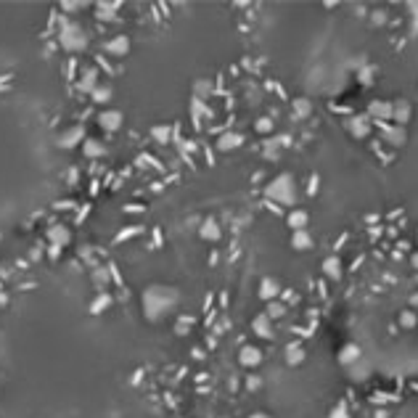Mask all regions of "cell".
Instances as JSON below:
<instances>
[{"mask_svg":"<svg viewBox=\"0 0 418 418\" xmlns=\"http://www.w3.org/2000/svg\"><path fill=\"white\" fill-rule=\"evenodd\" d=\"M307 220H310V214H307L304 209L289 212V225H291L294 230H304V228H307Z\"/></svg>","mask_w":418,"mask_h":418,"instance_id":"20","label":"cell"},{"mask_svg":"<svg viewBox=\"0 0 418 418\" xmlns=\"http://www.w3.org/2000/svg\"><path fill=\"white\" fill-rule=\"evenodd\" d=\"M257 130H259V133H270V130H273L270 119H259V122H257Z\"/></svg>","mask_w":418,"mask_h":418,"instance_id":"34","label":"cell"},{"mask_svg":"<svg viewBox=\"0 0 418 418\" xmlns=\"http://www.w3.org/2000/svg\"><path fill=\"white\" fill-rule=\"evenodd\" d=\"M103 51L109 53V56H114V58L127 56V51H130V37H127V35H114V37H109V40L103 42Z\"/></svg>","mask_w":418,"mask_h":418,"instance_id":"7","label":"cell"},{"mask_svg":"<svg viewBox=\"0 0 418 418\" xmlns=\"http://www.w3.org/2000/svg\"><path fill=\"white\" fill-rule=\"evenodd\" d=\"M58 45L64 51H69V53L85 51V45H87L85 29L77 24V21H64V24H61V32H58Z\"/></svg>","mask_w":418,"mask_h":418,"instance_id":"2","label":"cell"},{"mask_svg":"<svg viewBox=\"0 0 418 418\" xmlns=\"http://www.w3.org/2000/svg\"><path fill=\"white\" fill-rule=\"evenodd\" d=\"M268 196L273 201H281V204H294V178L291 175H278L270 183Z\"/></svg>","mask_w":418,"mask_h":418,"instance_id":"3","label":"cell"},{"mask_svg":"<svg viewBox=\"0 0 418 418\" xmlns=\"http://www.w3.org/2000/svg\"><path fill=\"white\" fill-rule=\"evenodd\" d=\"M61 8L64 11H80V8H85V3H61Z\"/></svg>","mask_w":418,"mask_h":418,"instance_id":"35","label":"cell"},{"mask_svg":"<svg viewBox=\"0 0 418 418\" xmlns=\"http://www.w3.org/2000/svg\"><path fill=\"white\" fill-rule=\"evenodd\" d=\"M48 241H51V246L64 249V246L72 241V230H69L67 225H51V228H48Z\"/></svg>","mask_w":418,"mask_h":418,"instance_id":"9","label":"cell"},{"mask_svg":"<svg viewBox=\"0 0 418 418\" xmlns=\"http://www.w3.org/2000/svg\"><path fill=\"white\" fill-rule=\"evenodd\" d=\"M109 304H112V294L101 291L98 297H96V299L90 302V315H101V313H103V310L109 307Z\"/></svg>","mask_w":418,"mask_h":418,"instance_id":"19","label":"cell"},{"mask_svg":"<svg viewBox=\"0 0 418 418\" xmlns=\"http://www.w3.org/2000/svg\"><path fill=\"white\" fill-rule=\"evenodd\" d=\"M122 125H125V114L119 109H103L98 114V127L106 130V133H117Z\"/></svg>","mask_w":418,"mask_h":418,"instance_id":"5","label":"cell"},{"mask_svg":"<svg viewBox=\"0 0 418 418\" xmlns=\"http://www.w3.org/2000/svg\"><path fill=\"white\" fill-rule=\"evenodd\" d=\"M259 386H262V379H259V376H254V373H252V376H246V389L257 392Z\"/></svg>","mask_w":418,"mask_h":418,"instance_id":"29","label":"cell"},{"mask_svg":"<svg viewBox=\"0 0 418 418\" xmlns=\"http://www.w3.org/2000/svg\"><path fill=\"white\" fill-rule=\"evenodd\" d=\"M265 313H268L270 320H278V318H283V315H286V304H283V302H278V299H273V302H268V310H265Z\"/></svg>","mask_w":418,"mask_h":418,"instance_id":"24","label":"cell"},{"mask_svg":"<svg viewBox=\"0 0 418 418\" xmlns=\"http://www.w3.org/2000/svg\"><path fill=\"white\" fill-rule=\"evenodd\" d=\"M119 8V3H98V13H101V19H114L112 13Z\"/></svg>","mask_w":418,"mask_h":418,"instance_id":"28","label":"cell"},{"mask_svg":"<svg viewBox=\"0 0 418 418\" xmlns=\"http://www.w3.org/2000/svg\"><path fill=\"white\" fill-rule=\"evenodd\" d=\"M169 138H172V130H169V125H153L151 127V141L153 143H169Z\"/></svg>","mask_w":418,"mask_h":418,"instance_id":"18","label":"cell"},{"mask_svg":"<svg viewBox=\"0 0 418 418\" xmlns=\"http://www.w3.org/2000/svg\"><path fill=\"white\" fill-rule=\"evenodd\" d=\"M101 85V74H98V67H82V72H80V80H77V87H80L82 93H90L96 90Z\"/></svg>","mask_w":418,"mask_h":418,"instance_id":"6","label":"cell"},{"mask_svg":"<svg viewBox=\"0 0 418 418\" xmlns=\"http://www.w3.org/2000/svg\"><path fill=\"white\" fill-rule=\"evenodd\" d=\"M80 143H85V127L82 125H69L56 135V146L58 148H77Z\"/></svg>","mask_w":418,"mask_h":418,"instance_id":"4","label":"cell"},{"mask_svg":"<svg viewBox=\"0 0 418 418\" xmlns=\"http://www.w3.org/2000/svg\"><path fill=\"white\" fill-rule=\"evenodd\" d=\"M370 114L379 117V119L392 117V103H370Z\"/></svg>","mask_w":418,"mask_h":418,"instance_id":"26","label":"cell"},{"mask_svg":"<svg viewBox=\"0 0 418 418\" xmlns=\"http://www.w3.org/2000/svg\"><path fill=\"white\" fill-rule=\"evenodd\" d=\"M238 363H241L244 368H257V365L262 363V349H259V347H252V344L241 347V352H238Z\"/></svg>","mask_w":418,"mask_h":418,"instance_id":"11","label":"cell"},{"mask_svg":"<svg viewBox=\"0 0 418 418\" xmlns=\"http://www.w3.org/2000/svg\"><path fill=\"white\" fill-rule=\"evenodd\" d=\"M384 138H386L389 143H402V141H405V133H402L400 127H386V130H384Z\"/></svg>","mask_w":418,"mask_h":418,"instance_id":"27","label":"cell"},{"mask_svg":"<svg viewBox=\"0 0 418 418\" xmlns=\"http://www.w3.org/2000/svg\"><path fill=\"white\" fill-rule=\"evenodd\" d=\"M373 72H376L373 67H365L363 74H360V82H363V85H370V82H373V80H370V77H373Z\"/></svg>","mask_w":418,"mask_h":418,"instance_id":"31","label":"cell"},{"mask_svg":"<svg viewBox=\"0 0 418 418\" xmlns=\"http://www.w3.org/2000/svg\"><path fill=\"white\" fill-rule=\"evenodd\" d=\"M392 117H394L397 122H408V119H410V103H408V101L394 103V106H392Z\"/></svg>","mask_w":418,"mask_h":418,"instance_id":"23","label":"cell"},{"mask_svg":"<svg viewBox=\"0 0 418 418\" xmlns=\"http://www.w3.org/2000/svg\"><path fill=\"white\" fill-rule=\"evenodd\" d=\"M323 273H326L328 278H339V275H342V259H339V257L323 259Z\"/></svg>","mask_w":418,"mask_h":418,"instance_id":"21","label":"cell"},{"mask_svg":"<svg viewBox=\"0 0 418 418\" xmlns=\"http://www.w3.org/2000/svg\"><path fill=\"white\" fill-rule=\"evenodd\" d=\"M313 236H310L307 233V228L304 230H294V236H291V246H294V249H297V252H307V249H313Z\"/></svg>","mask_w":418,"mask_h":418,"instance_id":"15","label":"cell"},{"mask_svg":"<svg viewBox=\"0 0 418 418\" xmlns=\"http://www.w3.org/2000/svg\"><path fill=\"white\" fill-rule=\"evenodd\" d=\"M241 143H244V138H241L238 133H225V135H220V138H217V148H220V151L238 148Z\"/></svg>","mask_w":418,"mask_h":418,"instance_id":"17","label":"cell"},{"mask_svg":"<svg viewBox=\"0 0 418 418\" xmlns=\"http://www.w3.org/2000/svg\"><path fill=\"white\" fill-rule=\"evenodd\" d=\"M376 418H386V410H376Z\"/></svg>","mask_w":418,"mask_h":418,"instance_id":"37","label":"cell"},{"mask_svg":"<svg viewBox=\"0 0 418 418\" xmlns=\"http://www.w3.org/2000/svg\"><path fill=\"white\" fill-rule=\"evenodd\" d=\"M294 106H297V114H299V117L310 114V103H307V98H299V101L294 103Z\"/></svg>","mask_w":418,"mask_h":418,"instance_id":"30","label":"cell"},{"mask_svg":"<svg viewBox=\"0 0 418 418\" xmlns=\"http://www.w3.org/2000/svg\"><path fill=\"white\" fill-rule=\"evenodd\" d=\"M252 331L259 336V339H273L275 331H273V320L268 318V313H259L254 320H252Z\"/></svg>","mask_w":418,"mask_h":418,"instance_id":"10","label":"cell"},{"mask_svg":"<svg viewBox=\"0 0 418 418\" xmlns=\"http://www.w3.org/2000/svg\"><path fill=\"white\" fill-rule=\"evenodd\" d=\"M138 233H141V225H133L130 230H122V233H119V241H125V238H130V236H138Z\"/></svg>","mask_w":418,"mask_h":418,"instance_id":"33","label":"cell"},{"mask_svg":"<svg viewBox=\"0 0 418 418\" xmlns=\"http://www.w3.org/2000/svg\"><path fill=\"white\" fill-rule=\"evenodd\" d=\"M278 294H281L278 281H273V278H262L259 281V297L265 302H273V299H278Z\"/></svg>","mask_w":418,"mask_h":418,"instance_id":"14","label":"cell"},{"mask_svg":"<svg viewBox=\"0 0 418 418\" xmlns=\"http://www.w3.org/2000/svg\"><path fill=\"white\" fill-rule=\"evenodd\" d=\"M336 358H339V363H342L344 368H349V365H355V363H360L363 360V349L358 347V344H344L342 349H339V355H336Z\"/></svg>","mask_w":418,"mask_h":418,"instance_id":"8","label":"cell"},{"mask_svg":"<svg viewBox=\"0 0 418 418\" xmlns=\"http://www.w3.org/2000/svg\"><path fill=\"white\" fill-rule=\"evenodd\" d=\"M328 418H349V413H347V408L344 405H336L334 410H331V415Z\"/></svg>","mask_w":418,"mask_h":418,"instance_id":"32","label":"cell"},{"mask_svg":"<svg viewBox=\"0 0 418 418\" xmlns=\"http://www.w3.org/2000/svg\"><path fill=\"white\" fill-rule=\"evenodd\" d=\"M199 236L204 238V241H220V236H223V230H220V225H217V220H204L201 223V228H199Z\"/></svg>","mask_w":418,"mask_h":418,"instance_id":"12","label":"cell"},{"mask_svg":"<svg viewBox=\"0 0 418 418\" xmlns=\"http://www.w3.org/2000/svg\"><path fill=\"white\" fill-rule=\"evenodd\" d=\"M106 153V146L101 141H96V138H85V143H82V157L85 159H101Z\"/></svg>","mask_w":418,"mask_h":418,"instance_id":"13","label":"cell"},{"mask_svg":"<svg viewBox=\"0 0 418 418\" xmlns=\"http://www.w3.org/2000/svg\"><path fill=\"white\" fill-rule=\"evenodd\" d=\"M302 360H304V349L299 344H289L286 347V363L289 365H299Z\"/></svg>","mask_w":418,"mask_h":418,"instance_id":"22","label":"cell"},{"mask_svg":"<svg viewBox=\"0 0 418 418\" xmlns=\"http://www.w3.org/2000/svg\"><path fill=\"white\" fill-rule=\"evenodd\" d=\"M397 320H400L402 328H415V326H418V315L413 313V310H402Z\"/></svg>","mask_w":418,"mask_h":418,"instance_id":"25","label":"cell"},{"mask_svg":"<svg viewBox=\"0 0 418 418\" xmlns=\"http://www.w3.org/2000/svg\"><path fill=\"white\" fill-rule=\"evenodd\" d=\"M249 418H270V415H268V413H252Z\"/></svg>","mask_w":418,"mask_h":418,"instance_id":"36","label":"cell"},{"mask_svg":"<svg viewBox=\"0 0 418 418\" xmlns=\"http://www.w3.org/2000/svg\"><path fill=\"white\" fill-rule=\"evenodd\" d=\"M112 96H114L112 85H109V82H101L96 90L90 93V101H93V103H98V106H106V103L112 101Z\"/></svg>","mask_w":418,"mask_h":418,"instance_id":"16","label":"cell"},{"mask_svg":"<svg viewBox=\"0 0 418 418\" xmlns=\"http://www.w3.org/2000/svg\"><path fill=\"white\" fill-rule=\"evenodd\" d=\"M178 304V291L172 286L153 283L143 291V313L148 320H159L164 313H169Z\"/></svg>","mask_w":418,"mask_h":418,"instance_id":"1","label":"cell"}]
</instances>
